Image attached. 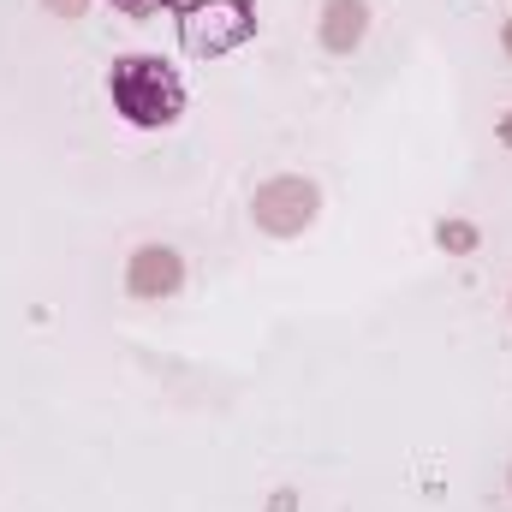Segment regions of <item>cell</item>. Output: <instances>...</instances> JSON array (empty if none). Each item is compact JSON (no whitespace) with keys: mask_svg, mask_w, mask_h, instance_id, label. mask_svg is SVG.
Instances as JSON below:
<instances>
[{"mask_svg":"<svg viewBox=\"0 0 512 512\" xmlns=\"http://www.w3.org/2000/svg\"><path fill=\"white\" fill-rule=\"evenodd\" d=\"M108 96L114 114L137 131H161L185 114V78L161 54H120L108 72Z\"/></svg>","mask_w":512,"mask_h":512,"instance_id":"6da1fadb","label":"cell"},{"mask_svg":"<svg viewBox=\"0 0 512 512\" xmlns=\"http://www.w3.org/2000/svg\"><path fill=\"white\" fill-rule=\"evenodd\" d=\"M256 36V0H185L179 6V42L197 60L233 54Z\"/></svg>","mask_w":512,"mask_h":512,"instance_id":"7a4b0ae2","label":"cell"},{"mask_svg":"<svg viewBox=\"0 0 512 512\" xmlns=\"http://www.w3.org/2000/svg\"><path fill=\"white\" fill-rule=\"evenodd\" d=\"M316 209H322V191L310 179H292V173L256 185L251 197V221L262 233H274V239H298L304 227H316Z\"/></svg>","mask_w":512,"mask_h":512,"instance_id":"3957f363","label":"cell"},{"mask_svg":"<svg viewBox=\"0 0 512 512\" xmlns=\"http://www.w3.org/2000/svg\"><path fill=\"white\" fill-rule=\"evenodd\" d=\"M185 286V262L173 245H143V251L126 262V292L137 304H161Z\"/></svg>","mask_w":512,"mask_h":512,"instance_id":"277c9868","label":"cell"},{"mask_svg":"<svg viewBox=\"0 0 512 512\" xmlns=\"http://www.w3.org/2000/svg\"><path fill=\"white\" fill-rule=\"evenodd\" d=\"M370 30V6L364 0H328L322 6V48L328 54H352Z\"/></svg>","mask_w":512,"mask_h":512,"instance_id":"5b68a950","label":"cell"},{"mask_svg":"<svg viewBox=\"0 0 512 512\" xmlns=\"http://www.w3.org/2000/svg\"><path fill=\"white\" fill-rule=\"evenodd\" d=\"M477 239H483V233H477L471 221H441V227H435V245L453 251V256H471L477 251Z\"/></svg>","mask_w":512,"mask_h":512,"instance_id":"8992f818","label":"cell"},{"mask_svg":"<svg viewBox=\"0 0 512 512\" xmlns=\"http://www.w3.org/2000/svg\"><path fill=\"white\" fill-rule=\"evenodd\" d=\"M114 12H126V18H155V12H179L185 0H108Z\"/></svg>","mask_w":512,"mask_h":512,"instance_id":"52a82bcc","label":"cell"},{"mask_svg":"<svg viewBox=\"0 0 512 512\" xmlns=\"http://www.w3.org/2000/svg\"><path fill=\"white\" fill-rule=\"evenodd\" d=\"M42 6H48V12H60V18H84V6H90V0H42Z\"/></svg>","mask_w":512,"mask_h":512,"instance_id":"ba28073f","label":"cell"},{"mask_svg":"<svg viewBox=\"0 0 512 512\" xmlns=\"http://www.w3.org/2000/svg\"><path fill=\"white\" fill-rule=\"evenodd\" d=\"M501 149H512V114H501Z\"/></svg>","mask_w":512,"mask_h":512,"instance_id":"9c48e42d","label":"cell"},{"mask_svg":"<svg viewBox=\"0 0 512 512\" xmlns=\"http://www.w3.org/2000/svg\"><path fill=\"white\" fill-rule=\"evenodd\" d=\"M501 48H507V54H512V18H507V30H501Z\"/></svg>","mask_w":512,"mask_h":512,"instance_id":"30bf717a","label":"cell"},{"mask_svg":"<svg viewBox=\"0 0 512 512\" xmlns=\"http://www.w3.org/2000/svg\"><path fill=\"white\" fill-rule=\"evenodd\" d=\"M507 489H512V471H507Z\"/></svg>","mask_w":512,"mask_h":512,"instance_id":"8fae6325","label":"cell"}]
</instances>
